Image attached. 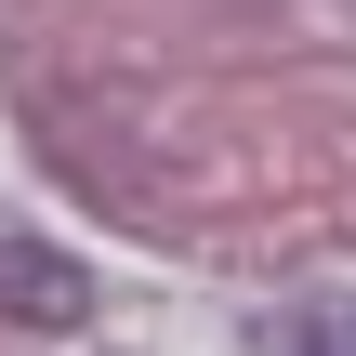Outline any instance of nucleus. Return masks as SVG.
I'll list each match as a JSON object with an SVG mask.
<instances>
[{
	"label": "nucleus",
	"mask_w": 356,
	"mask_h": 356,
	"mask_svg": "<svg viewBox=\"0 0 356 356\" xmlns=\"http://www.w3.org/2000/svg\"><path fill=\"white\" fill-rule=\"evenodd\" d=\"M0 304H13V317H79V277H66L53 251H0Z\"/></svg>",
	"instance_id": "f257e3e1"
},
{
	"label": "nucleus",
	"mask_w": 356,
	"mask_h": 356,
	"mask_svg": "<svg viewBox=\"0 0 356 356\" xmlns=\"http://www.w3.org/2000/svg\"><path fill=\"white\" fill-rule=\"evenodd\" d=\"M291 356H356V304H304L291 317Z\"/></svg>",
	"instance_id": "f03ea898"
}]
</instances>
